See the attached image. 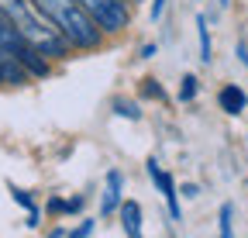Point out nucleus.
<instances>
[{
	"label": "nucleus",
	"instance_id": "nucleus-1",
	"mask_svg": "<svg viewBox=\"0 0 248 238\" xmlns=\"http://www.w3.org/2000/svg\"><path fill=\"white\" fill-rule=\"evenodd\" d=\"M0 14H4L17 32L48 59V63H52V59H66L69 55V42L48 24V17L31 4V0H0Z\"/></svg>",
	"mask_w": 248,
	"mask_h": 238
},
{
	"label": "nucleus",
	"instance_id": "nucleus-2",
	"mask_svg": "<svg viewBox=\"0 0 248 238\" xmlns=\"http://www.w3.org/2000/svg\"><path fill=\"white\" fill-rule=\"evenodd\" d=\"M31 4H35L48 17V24L69 42V48L93 52V48L104 45V32L93 24V17L76 4V0H31Z\"/></svg>",
	"mask_w": 248,
	"mask_h": 238
},
{
	"label": "nucleus",
	"instance_id": "nucleus-3",
	"mask_svg": "<svg viewBox=\"0 0 248 238\" xmlns=\"http://www.w3.org/2000/svg\"><path fill=\"white\" fill-rule=\"evenodd\" d=\"M0 55H7V59H14V63L28 73V76H48V59L31 45L17 28L0 14Z\"/></svg>",
	"mask_w": 248,
	"mask_h": 238
},
{
	"label": "nucleus",
	"instance_id": "nucleus-4",
	"mask_svg": "<svg viewBox=\"0 0 248 238\" xmlns=\"http://www.w3.org/2000/svg\"><path fill=\"white\" fill-rule=\"evenodd\" d=\"M76 4L93 17V24H97L104 35L124 32L128 21H131V7L124 4V0H76Z\"/></svg>",
	"mask_w": 248,
	"mask_h": 238
},
{
	"label": "nucleus",
	"instance_id": "nucleus-5",
	"mask_svg": "<svg viewBox=\"0 0 248 238\" xmlns=\"http://www.w3.org/2000/svg\"><path fill=\"white\" fill-rule=\"evenodd\" d=\"M148 176L155 180V187L162 190V197H166V204H169V214H172V218H179V193H176L172 176H169V173H162L155 159H148Z\"/></svg>",
	"mask_w": 248,
	"mask_h": 238
},
{
	"label": "nucleus",
	"instance_id": "nucleus-6",
	"mask_svg": "<svg viewBox=\"0 0 248 238\" xmlns=\"http://www.w3.org/2000/svg\"><path fill=\"white\" fill-rule=\"evenodd\" d=\"M121 187H124V176H121L117 169H110V173H107L104 197H100V214H104V218H107V214H114L117 207L124 204V200H121Z\"/></svg>",
	"mask_w": 248,
	"mask_h": 238
},
{
	"label": "nucleus",
	"instance_id": "nucleus-7",
	"mask_svg": "<svg viewBox=\"0 0 248 238\" xmlns=\"http://www.w3.org/2000/svg\"><path fill=\"white\" fill-rule=\"evenodd\" d=\"M117 211H121L124 235H128V238H141V204L138 200H124Z\"/></svg>",
	"mask_w": 248,
	"mask_h": 238
},
{
	"label": "nucleus",
	"instance_id": "nucleus-8",
	"mask_svg": "<svg viewBox=\"0 0 248 238\" xmlns=\"http://www.w3.org/2000/svg\"><path fill=\"white\" fill-rule=\"evenodd\" d=\"M217 100H221V107L234 117V114H241L245 111V104H248V97H245V90L241 86H234V83H228L221 94H217Z\"/></svg>",
	"mask_w": 248,
	"mask_h": 238
},
{
	"label": "nucleus",
	"instance_id": "nucleus-9",
	"mask_svg": "<svg viewBox=\"0 0 248 238\" xmlns=\"http://www.w3.org/2000/svg\"><path fill=\"white\" fill-rule=\"evenodd\" d=\"M21 86V83H28V73L14 63V59H7V55H0V86Z\"/></svg>",
	"mask_w": 248,
	"mask_h": 238
},
{
	"label": "nucleus",
	"instance_id": "nucleus-10",
	"mask_svg": "<svg viewBox=\"0 0 248 238\" xmlns=\"http://www.w3.org/2000/svg\"><path fill=\"white\" fill-rule=\"evenodd\" d=\"M11 193H14V200L24 207V211H28V224L35 228V224H38V207H35V200L28 197V190H17V187H11Z\"/></svg>",
	"mask_w": 248,
	"mask_h": 238
},
{
	"label": "nucleus",
	"instance_id": "nucleus-11",
	"mask_svg": "<svg viewBox=\"0 0 248 238\" xmlns=\"http://www.w3.org/2000/svg\"><path fill=\"white\" fill-rule=\"evenodd\" d=\"M197 35H200V59H203V63H210V28H207V17L200 14L197 17Z\"/></svg>",
	"mask_w": 248,
	"mask_h": 238
},
{
	"label": "nucleus",
	"instance_id": "nucleus-12",
	"mask_svg": "<svg viewBox=\"0 0 248 238\" xmlns=\"http://www.w3.org/2000/svg\"><path fill=\"white\" fill-rule=\"evenodd\" d=\"M221 238H234V207L231 204L221 207Z\"/></svg>",
	"mask_w": 248,
	"mask_h": 238
},
{
	"label": "nucleus",
	"instance_id": "nucleus-13",
	"mask_svg": "<svg viewBox=\"0 0 248 238\" xmlns=\"http://www.w3.org/2000/svg\"><path fill=\"white\" fill-rule=\"evenodd\" d=\"M114 111L121 114V117H131V121H138V117H141V111H138V104H131V100H114Z\"/></svg>",
	"mask_w": 248,
	"mask_h": 238
},
{
	"label": "nucleus",
	"instance_id": "nucleus-14",
	"mask_svg": "<svg viewBox=\"0 0 248 238\" xmlns=\"http://www.w3.org/2000/svg\"><path fill=\"white\" fill-rule=\"evenodd\" d=\"M193 97H197V76L186 73V76H183V86H179V100L186 104V100H193Z\"/></svg>",
	"mask_w": 248,
	"mask_h": 238
},
{
	"label": "nucleus",
	"instance_id": "nucleus-15",
	"mask_svg": "<svg viewBox=\"0 0 248 238\" xmlns=\"http://www.w3.org/2000/svg\"><path fill=\"white\" fill-rule=\"evenodd\" d=\"M145 86H141V90H145V97H155V100H162V86L159 83H155V79H141Z\"/></svg>",
	"mask_w": 248,
	"mask_h": 238
},
{
	"label": "nucleus",
	"instance_id": "nucleus-16",
	"mask_svg": "<svg viewBox=\"0 0 248 238\" xmlns=\"http://www.w3.org/2000/svg\"><path fill=\"white\" fill-rule=\"evenodd\" d=\"M90 231H93V221H83L73 235H66V238H90Z\"/></svg>",
	"mask_w": 248,
	"mask_h": 238
},
{
	"label": "nucleus",
	"instance_id": "nucleus-17",
	"mask_svg": "<svg viewBox=\"0 0 248 238\" xmlns=\"http://www.w3.org/2000/svg\"><path fill=\"white\" fill-rule=\"evenodd\" d=\"M162 11H166V0H152V21H159Z\"/></svg>",
	"mask_w": 248,
	"mask_h": 238
},
{
	"label": "nucleus",
	"instance_id": "nucleus-18",
	"mask_svg": "<svg viewBox=\"0 0 248 238\" xmlns=\"http://www.w3.org/2000/svg\"><path fill=\"white\" fill-rule=\"evenodd\" d=\"M238 59H241V66H248V45L238 42Z\"/></svg>",
	"mask_w": 248,
	"mask_h": 238
},
{
	"label": "nucleus",
	"instance_id": "nucleus-19",
	"mask_svg": "<svg viewBox=\"0 0 248 238\" xmlns=\"http://www.w3.org/2000/svg\"><path fill=\"white\" fill-rule=\"evenodd\" d=\"M152 55H155V45H152V42H148V45H145V48H141V59H152Z\"/></svg>",
	"mask_w": 248,
	"mask_h": 238
},
{
	"label": "nucleus",
	"instance_id": "nucleus-20",
	"mask_svg": "<svg viewBox=\"0 0 248 238\" xmlns=\"http://www.w3.org/2000/svg\"><path fill=\"white\" fill-rule=\"evenodd\" d=\"M48 238H66V231H62V228H55V231H52Z\"/></svg>",
	"mask_w": 248,
	"mask_h": 238
},
{
	"label": "nucleus",
	"instance_id": "nucleus-21",
	"mask_svg": "<svg viewBox=\"0 0 248 238\" xmlns=\"http://www.w3.org/2000/svg\"><path fill=\"white\" fill-rule=\"evenodd\" d=\"M124 4H128V0H124ZM131 4H135V0H131Z\"/></svg>",
	"mask_w": 248,
	"mask_h": 238
}]
</instances>
